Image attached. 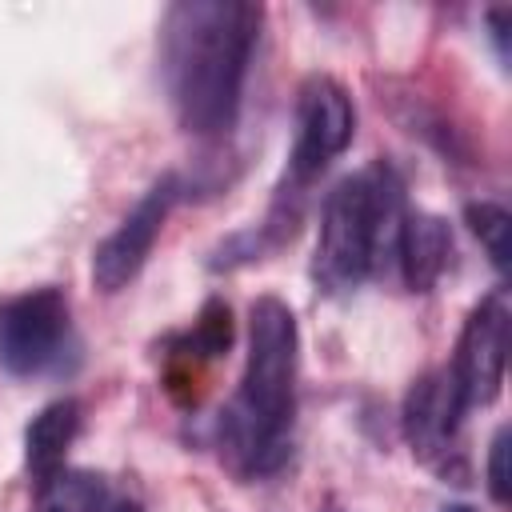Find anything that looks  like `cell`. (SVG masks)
Segmentation results:
<instances>
[{
	"label": "cell",
	"instance_id": "obj_15",
	"mask_svg": "<svg viewBox=\"0 0 512 512\" xmlns=\"http://www.w3.org/2000/svg\"><path fill=\"white\" fill-rule=\"evenodd\" d=\"M444 512H476V508H464V504H456V508H444Z\"/></svg>",
	"mask_w": 512,
	"mask_h": 512
},
{
	"label": "cell",
	"instance_id": "obj_11",
	"mask_svg": "<svg viewBox=\"0 0 512 512\" xmlns=\"http://www.w3.org/2000/svg\"><path fill=\"white\" fill-rule=\"evenodd\" d=\"M112 500L116 496L108 492L104 476L84 468H56L36 480L32 512H108Z\"/></svg>",
	"mask_w": 512,
	"mask_h": 512
},
{
	"label": "cell",
	"instance_id": "obj_16",
	"mask_svg": "<svg viewBox=\"0 0 512 512\" xmlns=\"http://www.w3.org/2000/svg\"><path fill=\"white\" fill-rule=\"evenodd\" d=\"M324 512H344V508H324Z\"/></svg>",
	"mask_w": 512,
	"mask_h": 512
},
{
	"label": "cell",
	"instance_id": "obj_7",
	"mask_svg": "<svg viewBox=\"0 0 512 512\" xmlns=\"http://www.w3.org/2000/svg\"><path fill=\"white\" fill-rule=\"evenodd\" d=\"M176 196H180V180L176 176H160L136 200V208L120 220V228L108 232L96 244V252H92V284L100 292H120L144 268V260H148V252H152V244H156Z\"/></svg>",
	"mask_w": 512,
	"mask_h": 512
},
{
	"label": "cell",
	"instance_id": "obj_6",
	"mask_svg": "<svg viewBox=\"0 0 512 512\" xmlns=\"http://www.w3.org/2000/svg\"><path fill=\"white\" fill-rule=\"evenodd\" d=\"M504 360H508V304L500 292H492L468 312L448 368L464 408H484L500 396Z\"/></svg>",
	"mask_w": 512,
	"mask_h": 512
},
{
	"label": "cell",
	"instance_id": "obj_12",
	"mask_svg": "<svg viewBox=\"0 0 512 512\" xmlns=\"http://www.w3.org/2000/svg\"><path fill=\"white\" fill-rule=\"evenodd\" d=\"M464 216H468V228L476 232V240L488 248V260L496 264V272H504L508 268V228H512L508 212L492 200H480V204H468Z\"/></svg>",
	"mask_w": 512,
	"mask_h": 512
},
{
	"label": "cell",
	"instance_id": "obj_9",
	"mask_svg": "<svg viewBox=\"0 0 512 512\" xmlns=\"http://www.w3.org/2000/svg\"><path fill=\"white\" fill-rule=\"evenodd\" d=\"M452 256V232L436 212H404L396 232V268L412 292H428Z\"/></svg>",
	"mask_w": 512,
	"mask_h": 512
},
{
	"label": "cell",
	"instance_id": "obj_8",
	"mask_svg": "<svg viewBox=\"0 0 512 512\" xmlns=\"http://www.w3.org/2000/svg\"><path fill=\"white\" fill-rule=\"evenodd\" d=\"M468 408L460 404V392L452 384V372L448 368H432L424 372L408 396H404V412H400V424H404V440L408 448L436 472H452V456L460 452V416Z\"/></svg>",
	"mask_w": 512,
	"mask_h": 512
},
{
	"label": "cell",
	"instance_id": "obj_3",
	"mask_svg": "<svg viewBox=\"0 0 512 512\" xmlns=\"http://www.w3.org/2000/svg\"><path fill=\"white\" fill-rule=\"evenodd\" d=\"M400 220H404V196L392 168L376 164L368 172L344 176L324 200L316 260H312L316 280L328 292H348L368 272L384 268V260L396 264Z\"/></svg>",
	"mask_w": 512,
	"mask_h": 512
},
{
	"label": "cell",
	"instance_id": "obj_1",
	"mask_svg": "<svg viewBox=\"0 0 512 512\" xmlns=\"http://www.w3.org/2000/svg\"><path fill=\"white\" fill-rule=\"evenodd\" d=\"M256 32L260 4L184 0L168 8L160 24V72L184 132L220 136L236 124Z\"/></svg>",
	"mask_w": 512,
	"mask_h": 512
},
{
	"label": "cell",
	"instance_id": "obj_2",
	"mask_svg": "<svg viewBox=\"0 0 512 512\" xmlns=\"http://www.w3.org/2000/svg\"><path fill=\"white\" fill-rule=\"evenodd\" d=\"M296 316L280 296L252 300L248 364L236 400L224 408L220 440L228 460L248 472H272L288 456V428L296 404Z\"/></svg>",
	"mask_w": 512,
	"mask_h": 512
},
{
	"label": "cell",
	"instance_id": "obj_5",
	"mask_svg": "<svg viewBox=\"0 0 512 512\" xmlns=\"http://www.w3.org/2000/svg\"><path fill=\"white\" fill-rule=\"evenodd\" d=\"M356 132V112L348 92L332 76H308L296 96V140L288 156V172L296 184L320 176Z\"/></svg>",
	"mask_w": 512,
	"mask_h": 512
},
{
	"label": "cell",
	"instance_id": "obj_4",
	"mask_svg": "<svg viewBox=\"0 0 512 512\" xmlns=\"http://www.w3.org/2000/svg\"><path fill=\"white\" fill-rule=\"evenodd\" d=\"M68 340L72 316L60 288H28L0 300V368L8 376H40L56 368Z\"/></svg>",
	"mask_w": 512,
	"mask_h": 512
},
{
	"label": "cell",
	"instance_id": "obj_10",
	"mask_svg": "<svg viewBox=\"0 0 512 512\" xmlns=\"http://www.w3.org/2000/svg\"><path fill=\"white\" fill-rule=\"evenodd\" d=\"M76 432H80V404L76 400H52L48 408H40V416L24 432V460L36 472V480L64 468V456H68Z\"/></svg>",
	"mask_w": 512,
	"mask_h": 512
},
{
	"label": "cell",
	"instance_id": "obj_13",
	"mask_svg": "<svg viewBox=\"0 0 512 512\" xmlns=\"http://www.w3.org/2000/svg\"><path fill=\"white\" fill-rule=\"evenodd\" d=\"M192 344H196L204 356H220V352L232 344V316H228V304H220V300H208V304H204Z\"/></svg>",
	"mask_w": 512,
	"mask_h": 512
},
{
	"label": "cell",
	"instance_id": "obj_14",
	"mask_svg": "<svg viewBox=\"0 0 512 512\" xmlns=\"http://www.w3.org/2000/svg\"><path fill=\"white\" fill-rule=\"evenodd\" d=\"M488 492L496 504H508V428H500L488 448Z\"/></svg>",
	"mask_w": 512,
	"mask_h": 512
}]
</instances>
